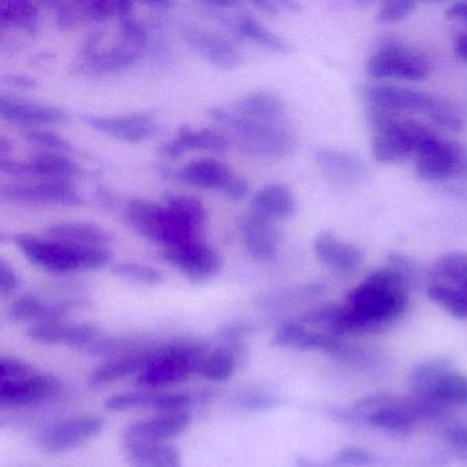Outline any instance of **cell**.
<instances>
[{
    "instance_id": "obj_1",
    "label": "cell",
    "mask_w": 467,
    "mask_h": 467,
    "mask_svg": "<svg viewBox=\"0 0 467 467\" xmlns=\"http://www.w3.org/2000/svg\"><path fill=\"white\" fill-rule=\"evenodd\" d=\"M409 305V278L393 267L370 273L344 306H325L313 313L319 329L333 336L377 332L404 313Z\"/></svg>"
},
{
    "instance_id": "obj_2",
    "label": "cell",
    "mask_w": 467,
    "mask_h": 467,
    "mask_svg": "<svg viewBox=\"0 0 467 467\" xmlns=\"http://www.w3.org/2000/svg\"><path fill=\"white\" fill-rule=\"evenodd\" d=\"M13 243L32 265L56 275L97 270L110 261L108 250L83 247L51 237L43 239L20 234L13 236Z\"/></svg>"
},
{
    "instance_id": "obj_3",
    "label": "cell",
    "mask_w": 467,
    "mask_h": 467,
    "mask_svg": "<svg viewBox=\"0 0 467 467\" xmlns=\"http://www.w3.org/2000/svg\"><path fill=\"white\" fill-rule=\"evenodd\" d=\"M373 139L371 152L382 163H398L409 160L436 138V133L403 114L370 108L368 110Z\"/></svg>"
},
{
    "instance_id": "obj_4",
    "label": "cell",
    "mask_w": 467,
    "mask_h": 467,
    "mask_svg": "<svg viewBox=\"0 0 467 467\" xmlns=\"http://www.w3.org/2000/svg\"><path fill=\"white\" fill-rule=\"evenodd\" d=\"M210 117L231 133L240 149L250 154L283 158L296 150V136L283 122L256 121L223 108L212 109Z\"/></svg>"
},
{
    "instance_id": "obj_5",
    "label": "cell",
    "mask_w": 467,
    "mask_h": 467,
    "mask_svg": "<svg viewBox=\"0 0 467 467\" xmlns=\"http://www.w3.org/2000/svg\"><path fill=\"white\" fill-rule=\"evenodd\" d=\"M127 223L141 236L165 248L180 247L202 240V231L182 220L163 203L132 198L124 209Z\"/></svg>"
},
{
    "instance_id": "obj_6",
    "label": "cell",
    "mask_w": 467,
    "mask_h": 467,
    "mask_svg": "<svg viewBox=\"0 0 467 467\" xmlns=\"http://www.w3.org/2000/svg\"><path fill=\"white\" fill-rule=\"evenodd\" d=\"M209 349L193 343H176L155 349L146 370L138 376V385L143 389L158 390L201 376L202 366Z\"/></svg>"
},
{
    "instance_id": "obj_7",
    "label": "cell",
    "mask_w": 467,
    "mask_h": 467,
    "mask_svg": "<svg viewBox=\"0 0 467 467\" xmlns=\"http://www.w3.org/2000/svg\"><path fill=\"white\" fill-rule=\"evenodd\" d=\"M62 382L50 374L39 373L23 360H0V404L5 409H20L42 403L58 395Z\"/></svg>"
},
{
    "instance_id": "obj_8",
    "label": "cell",
    "mask_w": 467,
    "mask_h": 467,
    "mask_svg": "<svg viewBox=\"0 0 467 467\" xmlns=\"http://www.w3.org/2000/svg\"><path fill=\"white\" fill-rule=\"evenodd\" d=\"M415 171L428 182L467 177V147L445 139H431L415 157Z\"/></svg>"
},
{
    "instance_id": "obj_9",
    "label": "cell",
    "mask_w": 467,
    "mask_h": 467,
    "mask_svg": "<svg viewBox=\"0 0 467 467\" xmlns=\"http://www.w3.org/2000/svg\"><path fill=\"white\" fill-rule=\"evenodd\" d=\"M2 173L16 177H29L36 182H70L81 176V169L67 154L39 151L26 162L0 158Z\"/></svg>"
},
{
    "instance_id": "obj_10",
    "label": "cell",
    "mask_w": 467,
    "mask_h": 467,
    "mask_svg": "<svg viewBox=\"0 0 467 467\" xmlns=\"http://www.w3.org/2000/svg\"><path fill=\"white\" fill-rule=\"evenodd\" d=\"M366 70L374 78L422 81L431 75V64L415 51L392 46L374 54Z\"/></svg>"
},
{
    "instance_id": "obj_11",
    "label": "cell",
    "mask_w": 467,
    "mask_h": 467,
    "mask_svg": "<svg viewBox=\"0 0 467 467\" xmlns=\"http://www.w3.org/2000/svg\"><path fill=\"white\" fill-rule=\"evenodd\" d=\"M103 426L105 422L98 415H75L51 425L43 433L40 445L43 451L54 455L69 452L95 439L103 431Z\"/></svg>"
},
{
    "instance_id": "obj_12",
    "label": "cell",
    "mask_w": 467,
    "mask_h": 467,
    "mask_svg": "<svg viewBox=\"0 0 467 467\" xmlns=\"http://www.w3.org/2000/svg\"><path fill=\"white\" fill-rule=\"evenodd\" d=\"M2 198L13 203L34 206H80V193L70 182H34L2 187Z\"/></svg>"
},
{
    "instance_id": "obj_13",
    "label": "cell",
    "mask_w": 467,
    "mask_h": 467,
    "mask_svg": "<svg viewBox=\"0 0 467 467\" xmlns=\"http://www.w3.org/2000/svg\"><path fill=\"white\" fill-rule=\"evenodd\" d=\"M163 258L193 283H203L220 273L221 256L202 240L166 248Z\"/></svg>"
},
{
    "instance_id": "obj_14",
    "label": "cell",
    "mask_w": 467,
    "mask_h": 467,
    "mask_svg": "<svg viewBox=\"0 0 467 467\" xmlns=\"http://www.w3.org/2000/svg\"><path fill=\"white\" fill-rule=\"evenodd\" d=\"M84 122L92 130L128 144L149 140L158 130L157 119L150 111H135L121 116H86Z\"/></svg>"
},
{
    "instance_id": "obj_15",
    "label": "cell",
    "mask_w": 467,
    "mask_h": 467,
    "mask_svg": "<svg viewBox=\"0 0 467 467\" xmlns=\"http://www.w3.org/2000/svg\"><path fill=\"white\" fill-rule=\"evenodd\" d=\"M182 35L196 54L218 69H236L243 64L240 51L229 40L215 32L192 24H185L182 26Z\"/></svg>"
},
{
    "instance_id": "obj_16",
    "label": "cell",
    "mask_w": 467,
    "mask_h": 467,
    "mask_svg": "<svg viewBox=\"0 0 467 467\" xmlns=\"http://www.w3.org/2000/svg\"><path fill=\"white\" fill-rule=\"evenodd\" d=\"M365 99L370 108L390 113H423L431 116L439 98L417 89L392 86H374L365 89Z\"/></svg>"
},
{
    "instance_id": "obj_17",
    "label": "cell",
    "mask_w": 467,
    "mask_h": 467,
    "mask_svg": "<svg viewBox=\"0 0 467 467\" xmlns=\"http://www.w3.org/2000/svg\"><path fill=\"white\" fill-rule=\"evenodd\" d=\"M237 229L245 250L255 261L269 262L277 255L280 234L275 221L248 212L237 220Z\"/></svg>"
},
{
    "instance_id": "obj_18",
    "label": "cell",
    "mask_w": 467,
    "mask_h": 467,
    "mask_svg": "<svg viewBox=\"0 0 467 467\" xmlns=\"http://www.w3.org/2000/svg\"><path fill=\"white\" fill-rule=\"evenodd\" d=\"M231 147V139L225 133L207 128L182 125L171 140L158 147V155L163 160L174 161L188 151L223 152Z\"/></svg>"
},
{
    "instance_id": "obj_19",
    "label": "cell",
    "mask_w": 467,
    "mask_h": 467,
    "mask_svg": "<svg viewBox=\"0 0 467 467\" xmlns=\"http://www.w3.org/2000/svg\"><path fill=\"white\" fill-rule=\"evenodd\" d=\"M28 336L46 346L91 347L97 343L99 330L94 325L72 324L58 319L31 325Z\"/></svg>"
},
{
    "instance_id": "obj_20",
    "label": "cell",
    "mask_w": 467,
    "mask_h": 467,
    "mask_svg": "<svg viewBox=\"0 0 467 467\" xmlns=\"http://www.w3.org/2000/svg\"><path fill=\"white\" fill-rule=\"evenodd\" d=\"M188 411L158 412L155 417L130 423L124 431V441L168 442L190 426Z\"/></svg>"
},
{
    "instance_id": "obj_21",
    "label": "cell",
    "mask_w": 467,
    "mask_h": 467,
    "mask_svg": "<svg viewBox=\"0 0 467 467\" xmlns=\"http://www.w3.org/2000/svg\"><path fill=\"white\" fill-rule=\"evenodd\" d=\"M0 116L10 124L26 127L28 130L43 125L61 124L67 119V114L56 106L28 102L6 95L0 98Z\"/></svg>"
},
{
    "instance_id": "obj_22",
    "label": "cell",
    "mask_w": 467,
    "mask_h": 467,
    "mask_svg": "<svg viewBox=\"0 0 467 467\" xmlns=\"http://www.w3.org/2000/svg\"><path fill=\"white\" fill-rule=\"evenodd\" d=\"M177 179L199 190L225 192L236 174L228 163L213 157L198 158L177 171Z\"/></svg>"
},
{
    "instance_id": "obj_23",
    "label": "cell",
    "mask_w": 467,
    "mask_h": 467,
    "mask_svg": "<svg viewBox=\"0 0 467 467\" xmlns=\"http://www.w3.org/2000/svg\"><path fill=\"white\" fill-rule=\"evenodd\" d=\"M155 349L157 348L130 349V351L114 355L92 371L89 376V384L103 387L133 374L139 376L151 362Z\"/></svg>"
},
{
    "instance_id": "obj_24",
    "label": "cell",
    "mask_w": 467,
    "mask_h": 467,
    "mask_svg": "<svg viewBox=\"0 0 467 467\" xmlns=\"http://www.w3.org/2000/svg\"><path fill=\"white\" fill-rule=\"evenodd\" d=\"M314 255L324 266L336 272H352L359 267L363 254L351 243L338 239L330 232H321L313 242Z\"/></svg>"
},
{
    "instance_id": "obj_25",
    "label": "cell",
    "mask_w": 467,
    "mask_h": 467,
    "mask_svg": "<svg viewBox=\"0 0 467 467\" xmlns=\"http://www.w3.org/2000/svg\"><path fill=\"white\" fill-rule=\"evenodd\" d=\"M275 343L281 347L296 349H319L327 354L337 355L343 352L344 344L337 336L322 330H314L297 322L283 325L275 336Z\"/></svg>"
},
{
    "instance_id": "obj_26",
    "label": "cell",
    "mask_w": 467,
    "mask_h": 467,
    "mask_svg": "<svg viewBox=\"0 0 467 467\" xmlns=\"http://www.w3.org/2000/svg\"><path fill=\"white\" fill-rule=\"evenodd\" d=\"M143 51L124 43L108 51L98 50V36L87 40L81 50L84 65L97 72H119L138 64Z\"/></svg>"
},
{
    "instance_id": "obj_27",
    "label": "cell",
    "mask_w": 467,
    "mask_h": 467,
    "mask_svg": "<svg viewBox=\"0 0 467 467\" xmlns=\"http://www.w3.org/2000/svg\"><path fill=\"white\" fill-rule=\"evenodd\" d=\"M316 161L322 174L335 185L355 184L366 176L365 162L348 152L322 149L317 151Z\"/></svg>"
},
{
    "instance_id": "obj_28",
    "label": "cell",
    "mask_w": 467,
    "mask_h": 467,
    "mask_svg": "<svg viewBox=\"0 0 467 467\" xmlns=\"http://www.w3.org/2000/svg\"><path fill=\"white\" fill-rule=\"evenodd\" d=\"M296 210V198L283 184L264 185L251 198V212L275 223L294 217Z\"/></svg>"
},
{
    "instance_id": "obj_29",
    "label": "cell",
    "mask_w": 467,
    "mask_h": 467,
    "mask_svg": "<svg viewBox=\"0 0 467 467\" xmlns=\"http://www.w3.org/2000/svg\"><path fill=\"white\" fill-rule=\"evenodd\" d=\"M234 111L256 121L283 122L286 116V105L275 92L256 89L237 99Z\"/></svg>"
},
{
    "instance_id": "obj_30",
    "label": "cell",
    "mask_w": 467,
    "mask_h": 467,
    "mask_svg": "<svg viewBox=\"0 0 467 467\" xmlns=\"http://www.w3.org/2000/svg\"><path fill=\"white\" fill-rule=\"evenodd\" d=\"M130 467H182L180 451L168 442L124 441Z\"/></svg>"
},
{
    "instance_id": "obj_31",
    "label": "cell",
    "mask_w": 467,
    "mask_h": 467,
    "mask_svg": "<svg viewBox=\"0 0 467 467\" xmlns=\"http://www.w3.org/2000/svg\"><path fill=\"white\" fill-rule=\"evenodd\" d=\"M418 398L436 404L439 409L448 406H467V376L447 370L418 392Z\"/></svg>"
},
{
    "instance_id": "obj_32",
    "label": "cell",
    "mask_w": 467,
    "mask_h": 467,
    "mask_svg": "<svg viewBox=\"0 0 467 467\" xmlns=\"http://www.w3.org/2000/svg\"><path fill=\"white\" fill-rule=\"evenodd\" d=\"M46 234L51 239L73 243L83 247L103 248L110 244V234L102 226L83 221H67V223H51Z\"/></svg>"
},
{
    "instance_id": "obj_33",
    "label": "cell",
    "mask_w": 467,
    "mask_h": 467,
    "mask_svg": "<svg viewBox=\"0 0 467 467\" xmlns=\"http://www.w3.org/2000/svg\"><path fill=\"white\" fill-rule=\"evenodd\" d=\"M69 302H46L39 297L26 295L13 303L10 317L15 321L29 322L31 325L42 322L58 321L69 313Z\"/></svg>"
},
{
    "instance_id": "obj_34",
    "label": "cell",
    "mask_w": 467,
    "mask_h": 467,
    "mask_svg": "<svg viewBox=\"0 0 467 467\" xmlns=\"http://www.w3.org/2000/svg\"><path fill=\"white\" fill-rule=\"evenodd\" d=\"M422 415L417 401H387L368 414V423L387 431H406Z\"/></svg>"
},
{
    "instance_id": "obj_35",
    "label": "cell",
    "mask_w": 467,
    "mask_h": 467,
    "mask_svg": "<svg viewBox=\"0 0 467 467\" xmlns=\"http://www.w3.org/2000/svg\"><path fill=\"white\" fill-rule=\"evenodd\" d=\"M234 32L242 39L254 43L259 47L266 48L272 53L288 54L292 51L291 43L275 32L270 31L261 21L250 15H237L232 21Z\"/></svg>"
},
{
    "instance_id": "obj_36",
    "label": "cell",
    "mask_w": 467,
    "mask_h": 467,
    "mask_svg": "<svg viewBox=\"0 0 467 467\" xmlns=\"http://www.w3.org/2000/svg\"><path fill=\"white\" fill-rule=\"evenodd\" d=\"M242 346L234 341H228L225 346L209 351L201 376L213 382H223L231 379L239 365Z\"/></svg>"
},
{
    "instance_id": "obj_37",
    "label": "cell",
    "mask_w": 467,
    "mask_h": 467,
    "mask_svg": "<svg viewBox=\"0 0 467 467\" xmlns=\"http://www.w3.org/2000/svg\"><path fill=\"white\" fill-rule=\"evenodd\" d=\"M0 26H16L29 34L39 28V7L32 2L16 0L0 5Z\"/></svg>"
},
{
    "instance_id": "obj_38",
    "label": "cell",
    "mask_w": 467,
    "mask_h": 467,
    "mask_svg": "<svg viewBox=\"0 0 467 467\" xmlns=\"http://www.w3.org/2000/svg\"><path fill=\"white\" fill-rule=\"evenodd\" d=\"M428 296L451 316L467 319V288L442 283L431 284L428 288Z\"/></svg>"
},
{
    "instance_id": "obj_39",
    "label": "cell",
    "mask_w": 467,
    "mask_h": 467,
    "mask_svg": "<svg viewBox=\"0 0 467 467\" xmlns=\"http://www.w3.org/2000/svg\"><path fill=\"white\" fill-rule=\"evenodd\" d=\"M433 275L444 280L442 284L467 288V253L452 251L440 256L434 262Z\"/></svg>"
},
{
    "instance_id": "obj_40",
    "label": "cell",
    "mask_w": 467,
    "mask_h": 467,
    "mask_svg": "<svg viewBox=\"0 0 467 467\" xmlns=\"http://www.w3.org/2000/svg\"><path fill=\"white\" fill-rule=\"evenodd\" d=\"M163 204L199 231L203 229L207 220L206 207L195 196L169 193L163 199Z\"/></svg>"
},
{
    "instance_id": "obj_41",
    "label": "cell",
    "mask_w": 467,
    "mask_h": 467,
    "mask_svg": "<svg viewBox=\"0 0 467 467\" xmlns=\"http://www.w3.org/2000/svg\"><path fill=\"white\" fill-rule=\"evenodd\" d=\"M113 273L119 277L141 285H158L162 283L163 275L160 270L149 265L136 264V262H122L113 267Z\"/></svg>"
},
{
    "instance_id": "obj_42",
    "label": "cell",
    "mask_w": 467,
    "mask_h": 467,
    "mask_svg": "<svg viewBox=\"0 0 467 467\" xmlns=\"http://www.w3.org/2000/svg\"><path fill=\"white\" fill-rule=\"evenodd\" d=\"M23 138L26 139L28 143L39 147L42 151L67 154V152H70L73 150L72 144L65 140L58 133L40 130V128H32V130H24Z\"/></svg>"
},
{
    "instance_id": "obj_43",
    "label": "cell",
    "mask_w": 467,
    "mask_h": 467,
    "mask_svg": "<svg viewBox=\"0 0 467 467\" xmlns=\"http://www.w3.org/2000/svg\"><path fill=\"white\" fill-rule=\"evenodd\" d=\"M119 29H121L124 43L144 51L149 46L150 32L143 23L135 17L133 13L119 17Z\"/></svg>"
},
{
    "instance_id": "obj_44",
    "label": "cell",
    "mask_w": 467,
    "mask_h": 467,
    "mask_svg": "<svg viewBox=\"0 0 467 467\" xmlns=\"http://www.w3.org/2000/svg\"><path fill=\"white\" fill-rule=\"evenodd\" d=\"M429 119L434 124L445 128V130H459L463 127V119H462L461 113L450 102L440 99V98L437 99L436 106L431 110Z\"/></svg>"
},
{
    "instance_id": "obj_45",
    "label": "cell",
    "mask_w": 467,
    "mask_h": 467,
    "mask_svg": "<svg viewBox=\"0 0 467 467\" xmlns=\"http://www.w3.org/2000/svg\"><path fill=\"white\" fill-rule=\"evenodd\" d=\"M417 4L415 2H385L379 12H377V21L379 24H396L403 21L414 12Z\"/></svg>"
},
{
    "instance_id": "obj_46",
    "label": "cell",
    "mask_w": 467,
    "mask_h": 467,
    "mask_svg": "<svg viewBox=\"0 0 467 467\" xmlns=\"http://www.w3.org/2000/svg\"><path fill=\"white\" fill-rule=\"evenodd\" d=\"M18 286H20V277L15 267L5 259H0V294L6 296L13 294Z\"/></svg>"
},
{
    "instance_id": "obj_47",
    "label": "cell",
    "mask_w": 467,
    "mask_h": 467,
    "mask_svg": "<svg viewBox=\"0 0 467 467\" xmlns=\"http://www.w3.org/2000/svg\"><path fill=\"white\" fill-rule=\"evenodd\" d=\"M248 193H250V184L247 180L244 177L236 176L223 195L231 201H242V199L247 198Z\"/></svg>"
},
{
    "instance_id": "obj_48",
    "label": "cell",
    "mask_w": 467,
    "mask_h": 467,
    "mask_svg": "<svg viewBox=\"0 0 467 467\" xmlns=\"http://www.w3.org/2000/svg\"><path fill=\"white\" fill-rule=\"evenodd\" d=\"M273 404L275 400L267 395H248L242 400V406L248 410L269 409Z\"/></svg>"
},
{
    "instance_id": "obj_49",
    "label": "cell",
    "mask_w": 467,
    "mask_h": 467,
    "mask_svg": "<svg viewBox=\"0 0 467 467\" xmlns=\"http://www.w3.org/2000/svg\"><path fill=\"white\" fill-rule=\"evenodd\" d=\"M445 15L450 20L467 26V2H456V4L451 5Z\"/></svg>"
},
{
    "instance_id": "obj_50",
    "label": "cell",
    "mask_w": 467,
    "mask_h": 467,
    "mask_svg": "<svg viewBox=\"0 0 467 467\" xmlns=\"http://www.w3.org/2000/svg\"><path fill=\"white\" fill-rule=\"evenodd\" d=\"M447 439L456 447L467 450V426H453L448 429Z\"/></svg>"
},
{
    "instance_id": "obj_51",
    "label": "cell",
    "mask_w": 467,
    "mask_h": 467,
    "mask_svg": "<svg viewBox=\"0 0 467 467\" xmlns=\"http://www.w3.org/2000/svg\"><path fill=\"white\" fill-rule=\"evenodd\" d=\"M6 80L13 84V86L18 87V88H34L36 86V81L34 78H28V76L12 75L6 78Z\"/></svg>"
},
{
    "instance_id": "obj_52",
    "label": "cell",
    "mask_w": 467,
    "mask_h": 467,
    "mask_svg": "<svg viewBox=\"0 0 467 467\" xmlns=\"http://www.w3.org/2000/svg\"><path fill=\"white\" fill-rule=\"evenodd\" d=\"M455 51L458 54L459 58L463 59L467 62V35H462L456 39Z\"/></svg>"
},
{
    "instance_id": "obj_53",
    "label": "cell",
    "mask_w": 467,
    "mask_h": 467,
    "mask_svg": "<svg viewBox=\"0 0 467 467\" xmlns=\"http://www.w3.org/2000/svg\"><path fill=\"white\" fill-rule=\"evenodd\" d=\"M12 143L7 140V138L2 136V138H0V154H2V158H6V155L12 151Z\"/></svg>"
}]
</instances>
